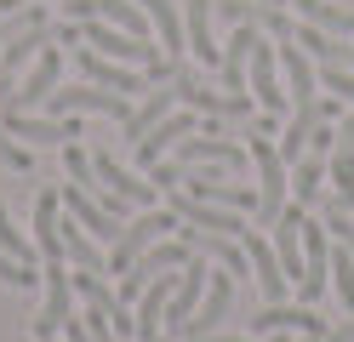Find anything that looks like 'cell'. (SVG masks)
<instances>
[{
  "mask_svg": "<svg viewBox=\"0 0 354 342\" xmlns=\"http://www.w3.org/2000/svg\"><path fill=\"white\" fill-rule=\"evenodd\" d=\"M177 228H183V217H177L171 205H149V211H143L138 222H126V228H120V240L109 245V274H126V268L138 263V257H143V251H149L154 240L177 234Z\"/></svg>",
  "mask_w": 354,
  "mask_h": 342,
  "instance_id": "obj_2",
  "label": "cell"
},
{
  "mask_svg": "<svg viewBox=\"0 0 354 342\" xmlns=\"http://www.w3.org/2000/svg\"><path fill=\"white\" fill-rule=\"evenodd\" d=\"M57 75H63V52H57V46H46V52H40V57L29 63V75H24V86H17V91H12L6 103L29 114L35 103H46L52 91H57Z\"/></svg>",
  "mask_w": 354,
  "mask_h": 342,
  "instance_id": "obj_17",
  "label": "cell"
},
{
  "mask_svg": "<svg viewBox=\"0 0 354 342\" xmlns=\"http://www.w3.org/2000/svg\"><path fill=\"white\" fill-rule=\"evenodd\" d=\"M269 342H286V331H274V336H269Z\"/></svg>",
  "mask_w": 354,
  "mask_h": 342,
  "instance_id": "obj_40",
  "label": "cell"
},
{
  "mask_svg": "<svg viewBox=\"0 0 354 342\" xmlns=\"http://www.w3.org/2000/svg\"><path fill=\"white\" fill-rule=\"evenodd\" d=\"M35 251H40V257H46V263H63V194H40L35 200Z\"/></svg>",
  "mask_w": 354,
  "mask_h": 342,
  "instance_id": "obj_19",
  "label": "cell"
},
{
  "mask_svg": "<svg viewBox=\"0 0 354 342\" xmlns=\"http://www.w3.org/2000/svg\"><path fill=\"white\" fill-rule=\"evenodd\" d=\"M171 86H177V103L206 114V120H252V97L246 91H206V80H194V75H177Z\"/></svg>",
  "mask_w": 354,
  "mask_h": 342,
  "instance_id": "obj_6",
  "label": "cell"
},
{
  "mask_svg": "<svg viewBox=\"0 0 354 342\" xmlns=\"http://www.w3.org/2000/svg\"><path fill=\"white\" fill-rule=\"evenodd\" d=\"M252 177H257V211H252V222L257 228H274L280 222V211L292 205V166L280 160V149H274V137H252Z\"/></svg>",
  "mask_w": 354,
  "mask_h": 342,
  "instance_id": "obj_1",
  "label": "cell"
},
{
  "mask_svg": "<svg viewBox=\"0 0 354 342\" xmlns=\"http://www.w3.org/2000/svg\"><path fill=\"white\" fill-rule=\"evenodd\" d=\"M326 342H354V319H343L337 331H326Z\"/></svg>",
  "mask_w": 354,
  "mask_h": 342,
  "instance_id": "obj_36",
  "label": "cell"
},
{
  "mask_svg": "<svg viewBox=\"0 0 354 342\" xmlns=\"http://www.w3.org/2000/svg\"><path fill=\"white\" fill-rule=\"evenodd\" d=\"M331 114H337V103L331 97H315V103H297V114L292 120L280 126V137H274V149H280V160L286 166H297V160L308 154V143H315V131L331 120Z\"/></svg>",
  "mask_w": 354,
  "mask_h": 342,
  "instance_id": "obj_10",
  "label": "cell"
},
{
  "mask_svg": "<svg viewBox=\"0 0 354 342\" xmlns=\"http://www.w3.org/2000/svg\"><path fill=\"white\" fill-rule=\"evenodd\" d=\"M252 97H257V114H286V75H280V46H269V40H252Z\"/></svg>",
  "mask_w": 354,
  "mask_h": 342,
  "instance_id": "obj_7",
  "label": "cell"
},
{
  "mask_svg": "<svg viewBox=\"0 0 354 342\" xmlns=\"http://www.w3.org/2000/svg\"><path fill=\"white\" fill-rule=\"evenodd\" d=\"M0 251H12L17 263H29V268H40V263H35V257H40V251H35V240H29L24 228H17V222H12V211H6V205H0Z\"/></svg>",
  "mask_w": 354,
  "mask_h": 342,
  "instance_id": "obj_29",
  "label": "cell"
},
{
  "mask_svg": "<svg viewBox=\"0 0 354 342\" xmlns=\"http://www.w3.org/2000/svg\"><path fill=\"white\" fill-rule=\"evenodd\" d=\"M0 166H12V171H35V149H24V143H17V137L6 131V126H0Z\"/></svg>",
  "mask_w": 354,
  "mask_h": 342,
  "instance_id": "obj_31",
  "label": "cell"
},
{
  "mask_svg": "<svg viewBox=\"0 0 354 342\" xmlns=\"http://www.w3.org/2000/svg\"><path fill=\"white\" fill-rule=\"evenodd\" d=\"M138 6L149 12V23L160 29V46H166V57H183L189 52V29H183V12L171 6V0H138Z\"/></svg>",
  "mask_w": 354,
  "mask_h": 342,
  "instance_id": "obj_26",
  "label": "cell"
},
{
  "mask_svg": "<svg viewBox=\"0 0 354 342\" xmlns=\"http://www.w3.org/2000/svg\"><path fill=\"white\" fill-rule=\"evenodd\" d=\"M189 131H201V114H194V108H183V114H166V120L154 126L149 137H138V166H143V171H149V166H160V160H166L177 143H183Z\"/></svg>",
  "mask_w": 354,
  "mask_h": 342,
  "instance_id": "obj_16",
  "label": "cell"
},
{
  "mask_svg": "<svg viewBox=\"0 0 354 342\" xmlns=\"http://www.w3.org/2000/svg\"><path fill=\"white\" fill-rule=\"evenodd\" d=\"M252 331H257V336H274V331H326V319L308 314V303H303V308H292V303H269V308L252 319Z\"/></svg>",
  "mask_w": 354,
  "mask_h": 342,
  "instance_id": "obj_24",
  "label": "cell"
},
{
  "mask_svg": "<svg viewBox=\"0 0 354 342\" xmlns=\"http://www.w3.org/2000/svg\"><path fill=\"white\" fill-rule=\"evenodd\" d=\"M297 17L326 35H354V6H337V0H297Z\"/></svg>",
  "mask_w": 354,
  "mask_h": 342,
  "instance_id": "obj_27",
  "label": "cell"
},
{
  "mask_svg": "<svg viewBox=\"0 0 354 342\" xmlns=\"http://www.w3.org/2000/svg\"><path fill=\"white\" fill-rule=\"evenodd\" d=\"M326 177H331V154L308 149L297 166H292V200H297V205H315V200H320V189H326Z\"/></svg>",
  "mask_w": 354,
  "mask_h": 342,
  "instance_id": "obj_25",
  "label": "cell"
},
{
  "mask_svg": "<svg viewBox=\"0 0 354 342\" xmlns=\"http://www.w3.org/2000/svg\"><path fill=\"white\" fill-rule=\"evenodd\" d=\"M40 280V268H29V263H17L12 251H0V285H12V291H29Z\"/></svg>",
  "mask_w": 354,
  "mask_h": 342,
  "instance_id": "obj_32",
  "label": "cell"
},
{
  "mask_svg": "<svg viewBox=\"0 0 354 342\" xmlns=\"http://www.w3.org/2000/svg\"><path fill=\"white\" fill-rule=\"evenodd\" d=\"M0 91H6V97H12V91H17V86H12V75H6V68H0Z\"/></svg>",
  "mask_w": 354,
  "mask_h": 342,
  "instance_id": "obj_38",
  "label": "cell"
},
{
  "mask_svg": "<svg viewBox=\"0 0 354 342\" xmlns=\"http://www.w3.org/2000/svg\"><path fill=\"white\" fill-rule=\"evenodd\" d=\"M171 108H177V86H171V91H149V97H143V103H138V108H131L126 120H120V137H126L131 149H138V137H149V131L160 126Z\"/></svg>",
  "mask_w": 354,
  "mask_h": 342,
  "instance_id": "obj_22",
  "label": "cell"
},
{
  "mask_svg": "<svg viewBox=\"0 0 354 342\" xmlns=\"http://www.w3.org/2000/svg\"><path fill=\"white\" fill-rule=\"evenodd\" d=\"M229 308H234V274L212 263V280H206V296H201V308H194V319L183 325V342H201V336H217V331H223V319H229Z\"/></svg>",
  "mask_w": 354,
  "mask_h": 342,
  "instance_id": "obj_9",
  "label": "cell"
},
{
  "mask_svg": "<svg viewBox=\"0 0 354 342\" xmlns=\"http://www.w3.org/2000/svg\"><path fill=\"white\" fill-rule=\"evenodd\" d=\"M320 86H326V91H337L343 103H354V75H348V68H337V63H320Z\"/></svg>",
  "mask_w": 354,
  "mask_h": 342,
  "instance_id": "obj_34",
  "label": "cell"
},
{
  "mask_svg": "<svg viewBox=\"0 0 354 342\" xmlns=\"http://www.w3.org/2000/svg\"><path fill=\"white\" fill-rule=\"evenodd\" d=\"M201 342H252V336H201Z\"/></svg>",
  "mask_w": 354,
  "mask_h": 342,
  "instance_id": "obj_39",
  "label": "cell"
},
{
  "mask_svg": "<svg viewBox=\"0 0 354 342\" xmlns=\"http://www.w3.org/2000/svg\"><path fill=\"white\" fill-rule=\"evenodd\" d=\"M0 126H6L24 149H63L80 137V114H63V120H40V114H24V108H0Z\"/></svg>",
  "mask_w": 354,
  "mask_h": 342,
  "instance_id": "obj_4",
  "label": "cell"
},
{
  "mask_svg": "<svg viewBox=\"0 0 354 342\" xmlns=\"http://www.w3.org/2000/svg\"><path fill=\"white\" fill-rule=\"evenodd\" d=\"M63 17H75V23H86V17H97V23H115V29H131V35H143L149 40V12L138 6V0H63Z\"/></svg>",
  "mask_w": 354,
  "mask_h": 342,
  "instance_id": "obj_12",
  "label": "cell"
},
{
  "mask_svg": "<svg viewBox=\"0 0 354 342\" xmlns=\"http://www.w3.org/2000/svg\"><path fill=\"white\" fill-rule=\"evenodd\" d=\"M63 342H97V336L86 331V319H69V325H63Z\"/></svg>",
  "mask_w": 354,
  "mask_h": 342,
  "instance_id": "obj_35",
  "label": "cell"
},
{
  "mask_svg": "<svg viewBox=\"0 0 354 342\" xmlns=\"http://www.w3.org/2000/svg\"><path fill=\"white\" fill-rule=\"evenodd\" d=\"M69 23H75V17H69ZM80 40H86V46H97V52H103V57H115V63H131V68L160 63V52H154L143 35L115 29V23H97V17H86V23H80Z\"/></svg>",
  "mask_w": 354,
  "mask_h": 342,
  "instance_id": "obj_5",
  "label": "cell"
},
{
  "mask_svg": "<svg viewBox=\"0 0 354 342\" xmlns=\"http://www.w3.org/2000/svg\"><path fill=\"white\" fill-rule=\"evenodd\" d=\"M63 205H69V217L86 222L103 245H115V240H120V217L109 211V205H103L92 189H86V182H69V177H63Z\"/></svg>",
  "mask_w": 354,
  "mask_h": 342,
  "instance_id": "obj_14",
  "label": "cell"
},
{
  "mask_svg": "<svg viewBox=\"0 0 354 342\" xmlns=\"http://www.w3.org/2000/svg\"><path fill=\"white\" fill-rule=\"evenodd\" d=\"M331 285H337V296H343V308L354 314V251L337 240L331 245Z\"/></svg>",
  "mask_w": 354,
  "mask_h": 342,
  "instance_id": "obj_30",
  "label": "cell"
},
{
  "mask_svg": "<svg viewBox=\"0 0 354 342\" xmlns=\"http://www.w3.org/2000/svg\"><path fill=\"white\" fill-rule=\"evenodd\" d=\"M212 17H217V0H189L183 6V29H189V52L201 57L206 68H217L223 63V52L212 46Z\"/></svg>",
  "mask_w": 354,
  "mask_h": 342,
  "instance_id": "obj_20",
  "label": "cell"
},
{
  "mask_svg": "<svg viewBox=\"0 0 354 342\" xmlns=\"http://www.w3.org/2000/svg\"><path fill=\"white\" fill-rule=\"evenodd\" d=\"M280 75H286V97L292 103H315L320 97V68H315V57H308L297 40L280 46Z\"/></svg>",
  "mask_w": 354,
  "mask_h": 342,
  "instance_id": "obj_18",
  "label": "cell"
},
{
  "mask_svg": "<svg viewBox=\"0 0 354 342\" xmlns=\"http://www.w3.org/2000/svg\"><path fill=\"white\" fill-rule=\"evenodd\" d=\"M46 108H52V120H63V114H109V120H126V114H131V97L86 80V86H75V91H52Z\"/></svg>",
  "mask_w": 354,
  "mask_h": 342,
  "instance_id": "obj_8",
  "label": "cell"
},
{
  "mask_svg": "<svg viewBox=\"0 0 354 342\" xmlns=\"http://www.w3.org/2000/svg\"><path fill=\"white\" fill-rule=\"evenodd\" d=\"M29 0H0V17H12V12H24Z\"/></svg>",
  "mask_w": 354,
  "mask_h": 342,
  "instance_id": "obj_37",
  "label": "cell"
},
{
  "mask_svg": "<svg viewBox=\"0 0 354 342\" xmlns=\"http://www.w3.org/2000/svg\"><path fill=\"white\" fill-rule=\"evenodd\" d=\"M46 46H52V23H35V29H24V35L6 46V52H0V68H6V75H17V68L35 63L40 52H46Z\"/></svg>",
  "mask_w": 354,
  "mask_h": 342,
  "instance_id": "obj_28",
  "label": "cell"
},
{
  "mask_svg": "<svg viewBox=\"0 0 354 342\" xmlns=\"http://www.w3.org/2000/svg\"><path fill=\"white\" fill-rule=\"evenodd\" d=\"M75 68H80V75L86 80H92V86H109V91H126V97H138V91H143V68H120V63H109L103 52H97V46H80V52H75Z\"/></svg>",
  "mask_w": 354,
  "mask_h": 342,
  "instance_id": "obj_15",
  "label": "cell"
},
{
  "mask_svg": "<svg viewBox=\"0 0 354 342\" xmlns=\"http://www.w3.org/2000/svg\"><path fill=\"white\" fill-rule=\"evenodd\" d=\"M263 6H286V0H263Z\"/></svg>",
  "mask_w": 354,
  "mask_h": 342,
  "instance_id": "obj_41",
  "label": "cell"
},
{
  "mask_svg": "<svg viewBox=\"0 0 354 342\" xmlns=\"http://www.w3.org/2000/svg\"><path fill=\"white\" fill-rule=\"evenodd\" d=\"M297 46L315 63H337V68H354V46H343V35H326V29H315V23H303L297 17V35H292Z\"/></svg>",
  "mask_w": 354,
  "mask_h": 342,
  "instance_id": "obj_23",
  "label": "cell"
},
{
  "mask_svg": "<svg viewBox=\"0 0 354 342\" xmlns=\"http://www.w3.org/2000/svg\"><path fill=\"white\" fill-rule=\"evenodd\" d=\"M263 29H252V23H234V35L223 46V63H217V75H223V91H246V63H252V40Z\"/></svg>",
  "mask_w": 354,
  "mask_h": 342,
  "instance_id": "obj_21",
  "label": "cell"
},
{
  "mask_svg": "<svg viewBox=\"0 0 354 342\" xmlns=\"http://www.w3.org/2000/svg\"><path fill=\"white\" fill-rule=\"evenodd\" d=\"M246 257H252V274H257L263 303H292V280H286V268H280V257H274V240L257 234V222L246 228Z\"/></svg>",
  "mask_w": 354,
  "mask_h": 342,
  "instance_id": "obj_13",
  "label": "cell"
},
{
  "mask_svg": "<svg viewBox=\"0 0 354 342\" xmlns=\"http://www.w3.org/2000/svg\"><path fill=\"white\" fill-rule=\"evenodd\" d=\"M29 342H35V336H29Z\"/></svg>",
  "mask_w": 354,
  "mask_h": 342,
  "instance_id": "obj_43",
  "label": "cell"
},
{
  "mask_svg": "<svg viewBox=\"0 0 354 342\" xmlns=\"http://www.w3.org/2000/svg\"><path fill=\"white\" fill-rule=\"evenodd\" d=\"M40 285H46V308L35 314V342H52V336H63V325H69V303H75V274H69V263H40Z\"/></svg>",
  "mask_w": 354,
  "mask_h": 342,
  "instance_id": "obj_3",
  "label": "cell"
},
{
  "mask_svg": "<svg viewBox=\"0 0 354 342\" xmlns=\"http://www.w3.org/2000/svg\"><path fill=\"white\" fill-rule=\"evenodd\" d=\"M154 342H171V336H166V331H160V336H154Z\"/></svg>",
  "mask_w": 354,
  "mask_h": 342,
  "instance_id": "obj_42",
  "label": "cell"
},
{
  "mask_svg": "<svg viewBox=\"0 0 354 342\" xmlns=\"http://www.w3.org/2000/svg\"><path fill=\"white\" fill-rule=\"evenodd\" d=\"M63 177H69V182H86V189H92V154H86V149H75V143H63Z\"/></svg>",
  "mask_w": 354,
  "mask_h": 342,
  "instance_id": "obj_33",
  "label": "cell"
},
{
  "mask_svg": "<svg viewBox=\"0 0 354 342\" xmlns=\"http://www.w3.org/2000/svg\"><path fill=\"white\" fill-rule=\"evenodd\" d=\"M206 280H212V263H206V257L183 263V274H177V291H171V303H166V319H160L166 336H183V325L194 319V308H201V296H206Z\"/></svg>",
  "mask_w": 354,
  "mask_h": 342,
  "instance_id": "obj_11",
  "label": "cell"
}]
</instances>
